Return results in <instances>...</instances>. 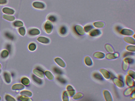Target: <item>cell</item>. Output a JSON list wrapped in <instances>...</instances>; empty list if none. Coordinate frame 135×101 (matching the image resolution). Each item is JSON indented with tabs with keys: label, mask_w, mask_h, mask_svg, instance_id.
<instances>
[{
	"label": "cell",
	"mask_w": 135,
	"mask_h": 101,
	"mask_svg": "<svg viewBox=\"0 0 135 101\" xmlns=\"http://www.w3.org/2000/svg\"><path fill=\"white\" fill-rule=\"evenodd\" d=\"M43 28L46 32L48 34H50L52 32L53 26L52 23L48 20L44 23Z\"/></svg>",
	"instance_id": "1"
},
{
	"label": "cell",
	"mask_w": 135,
	"mask_h": 101,
	"mask_svg": "<svg viewBox=\"0 0 135 101\" xmlns=\"http://www.w3.org/2000/svg\"><path fill=\"white\" fill-rule=\"evenodd\" d=\"M32 6L34 8L39 9H43L46 7L45 4L43 2L40 1H35L32 4Z\"/></svg>",
	"instance_id": "2"
},
{
	"label": "cell",
	"mask_w": 135,
	"mask_h": 101,
	"mask_svg": "<svg viewBox=\"0 0 135 101\" xmlns=\"http://www.w3.org/2000/svg\"><path fill=\"white\" fill-rule=\"evenodd\" d=\"M68 28L65 25H62L59 28V34L62 36L66 35L68 32Z\"/></svg>",
	"instance_id": "3"
},
{
	"label": "cell",
	"mask_w": 135,
	"mask_h": 101,
	"mask_svg": "<svg viewBox=\"0 0 135 101\" xmlns=\"http://www.w3.org/2000/svg\"><path fill=\"white\" fill-rule=\"evenodd\" d=\"M29 34L33 37H35L39 35L40 33V31L38 29L34 28H31L28 32Z\"/></svg>",
	"instance_id": "4"
},
{
	"label": "cell",
	"mask_w": 135,
	"mask_h": 101,
	"mask_svg": "<svg viewBox=\"0 0 135 101\" xmlns=\"http://www.w3.org/2000/svg\"><path fill=\"white\" fill-rule=\"evenodd\" d=\"M113 81L115 85L117 87L120 88L124 87V84L123 82L119 78H114L113 79Z\"/></svg>",
	"instance_id": "5"
},
{
	"label": "cell",
	"mask_w": 135,
	"mask_h": 101,
	"mask_svg": "<svg viewBox=\"0 0 135 101\" xmlns=\"http://www.w3.org/2000/svg\"><path fill=\"white\" fill-rule=\"evenodd\" d=\"M74 29L76 33L79 35H82L85 34L83 28L80 25L75 26L74 27Z\"/></svg>",
	"instance_id": "6"
},
{
	"label": "cell",
	"mask_w": 135,
	"mask_h": 101,
	"mask_svg": "<svg viewBox=\"0 0 135 101\" xmlns=\"http://www.w3.org/2000/svg\"><path fill=\"white\" fill-rule=\"evenodd\" d=\"M37 40L39 42L45 44H48L50 42V40L49 38L43 36L38 37Z\"/></svg>",
	"instance_id": "7"
},
{
	"label": "cell",
	"mask_w": 135,
	"mask_h": 101,
	"mask_svg": "<svg viewBox=\"0 0 135 101\" xmlns=\"http://www.w3.org/2000/svg\"><path fill=\"white\" fill-rule=\"evenodd\" d=\"M103 94L104 96L106 101H113L112 95L109 91L107 90L104 91Z\"/></svg>",
	"instance_id": "8"
},
{
	"label": "cell",
	"mask_w": 135,
	"mask_h": 101,
	"mask_svg": "<svg viewBox=\"0 0 135 101\" xmlns=\"http://www.w3.org/2000/svg\"><path fill=\"white\" fill-rule=\"evenodd\" d=\"M119 56V54L118 53H110L105 55L106 58L108 60H112L117 59Z\"/></svg>",
	"instance_id": "9"
},
{
	"label": "cell",
	"mask_w": 135,
	"mask_h": 101,
	"mask_svg": "<svg viewBox=\"0 0 135 101\" xmlns=\"http://www.w3.org/2000/svg\"><path fill=\"white\" fill-rule=\"evenodd\" d=\"M126 85L129 87L134 86L135 82L133 79L129 75H127L126 77Z\"/></svg>",
	"instance_id": "10"
},
{
	"label": "cell",
	"mask_w": 135,
	"mask_h": 101,
	"mask_svg": "<svg viewBox=\"0 0 135 101\" xmlns=\"http://www.w3.org/2000/svg\"><path fill=\"white\" fill-rule=\"evenodd\" d=\"M101 74L105 78L109 79L110 78V73L109 71L104 69H101L100 70Z\"/></svg>",
	"instance_id": "11"
},
{
	"label": "cell",
	"mask_w": 135,
	"mask_h": 101,
	"mask_svg": "<svg viewBox=\"0 0 135 101\" xmlns=\"http://www.w3.org/2000/svg\"><path fill=\"white\" fill-rule=\"evenodd\" d=\"M135 90V87L134 86L129 87L124 90L123 92L124 95L126 96L130 95Z\"/></svg>",
	"instance_id": "12"
},
{
	"label": "cell",
	"mask_w": 135,
	"mask_h": 101,
	"mask_svg": "<svg viewBox=\"0 0 135 101\" xmlns=\"http://www.w3.org/2000/svg\"><path fill=\"white\" fill-rule=\"evenodd\" d=\"M93 56L96 58L101 59L104 58L105 57V55L102 52H97L94 53Z\"/></svg>",
	"instance_id": "13"
},
{
	"label": "cell",
	"mask_w": 135,
	"mask_h": 101,
	"mask_svg": "<svg viewBox=\"0 0 135 101\" xmlns=\"http://www.w3.org/2000/svg\"><path fill=\"white\" fill-rule=\"evenodd\" d=\"M84 62L87 66H92L93 62L92 60L90 57L87 56L85 57L84 59Z\"/></svg>",
	"instance_id": "14"
},
{
	"label": "cell",
	"mask_w": 135,
	"mask_h": 101,
	"mask_svg": "<svg viewBox=\"0 0 135 101\" xmlns=\"http://www.w3.org/2000/svg\"><path fill=\"white\" fill-rule=\"evenodd\" d=\"M122 34L126 36H131L133 34V31L130 29H124L121 32Z\"/></svg>",
	"instance_id": "15"
},
{
	"label": "cell",
	"mask_w": 135,
	"mask_h": 101,
	"mask_svg": "<svg viewBox=\"0 0 135 101\" xmlns=\"http://www.w3.org/2000/svg\"><path fill=\"white\" fill-rule=\"evenodd\" d=\"M101 31L98 29H94L91 31L90 32V35L92 37H96L101 35Z\"/></svg>",
	"instance_id": "16"
},
{
	"label": "cell",
	"mask_w": 135,
	"mask_h": 101,
	"mask_svg": "<svg viewBox=\"0 0 135 101\" xmlns=\"http://www.w3.org/2000/svg\"><path fill=\"white\" fill-rule=\"evenodd\" d=\"M93 78L96 80L100 81L103 80V78L102 75L97 72L94 73L93 74Z\"/></svg>",
	"instance_id": "17"
},
{
	"label": "cell",
	"mask_w": 135,
	"mask_h": 101,
	"mask_svg": "<svg viewBox=\"0 0 135 101\" xmlns=\"http://www.w3.org/2000/svg\"><path fill=\"white\" fill-rule=\"evenodd\" d=\"M124 41L128 44L135 45V40L133 38L129 37H124Z\"/></svg>",
	"instance_id": "18"
},
{
	"label": "cell",
	"mask_w": 135,
	"mask_h": 101,
	"mask_svg": "<svg viewBox=\"0 0 135 101\" xmlns=\"http://www.w3.org/2000/svg\"><path fill=\"white\" fill-rule=\"evenodd\" d=\"M48 21H50L52 23H54L57 21V18L56 16L53 15V14H51L48 16Z\"/></svg>",
	"instance_id": "19"
},
{
	"label": "cell",
	"mask_w": 135,
	"mask_h": 101,
	"mask_svg": "<svg viewBox=\"0 0 135 101\" xmlns=\"http://www.w3.org/2000/svg\"><path fill=\"white\" fill-rule=\"evenodd\" d=\"M105 48L106 51L110 53H113L114 52V50L111 46L108 44H106L105 45Z\"/></svg>",
	"instance_id": "20"
},
{
	"label": "cell",
	"mask_w": 135,
	"mask_h": 101,
	"mask_svg": "<svg viewBox=\"0 0 135 101\" xmlns=\"http://www.w3.org/2000/svg\"><path fill=\"white\" fill-rule=\"evenodd\" d=\"M94 25L96 28H102L104 26L105 24L102 22L99 21L95 23H94Z\"/></svg>",
	"instance_id": "21"
},
{
	"label": "cell",
	"mask_w": 135,
	"mask_h": 101,
	"mask_svg": "<svg viewBox=\"0 0 135 101\" xmlns=\"http://www.w3.org/2000/svg\"><path fill=\"white\" fill-rule=\"evenodd\" d=\"M129 64L127 62L123 60L122 64V68L123 70L124 71H127L129 68Z\"/></svg>",
	"instance_id": "22"
},
{
	"label": "cell",
	"mask_w": 135,
	"mask_h": 101,
	"mask_svg": "<svg viewBox=\"0 0 135 101\" xmlns=\"http://www.w3.org/2000/svg\"><path fill=\"white\" fill-rule=\"evenodd\" d=\"M29 48L31 51H34L37 48V45L34 43H31L29 46Z\"/></svg>",
	"instance_id": "23"
},
{
	"label": "cell",
	"mask_w": 135,
	"mask_h": 101,
	"mask_svg": "<svg viewBox=\"0 0 135 101\" xmlns=\"http://www.w3.org/2000/svg\"><path fill=\"white\" fill-rule=\"evenodd\" d=\"M124 60L126 61L129 64H133L134 62L133 59L130 57H127L125 58Z\"/></svg>",
	"instance_id": "24"
},
{
	"label": "cell",
	"mask_w": 135,
	"mask_h": 101,
	"mask_svg": "<svg viewBox=\"0 0 135 101\" xmlns=\"http://www.w3.org/2000/svg\"><path fill=\"white\" fill-rule=\"evenodd\" d=\"M126 50L130 52H135V46L129 45L126 48Z\"/></svg>",
	"instance_id": "25"
},
{
	"label": "cell",
	"mask_w": 135,
	"mask_h": 101,
	"mask_svg": "<svg viewBox=\"0 0 135 101\" xmlns=\"http://www.w3.org/2000/svg\"><path fill=\"white\" fill-rule=\"evenodd\" d=\"M93 28V26L91 25H87L84 27V30L87 32H90Z\"/></svg>",
	"instance_id": "26"
},
{
	"label": "cell",
	"mask_w": 135,
	"mask_h": 101,
	"mask_svg": "<svg viewBox=\"0 0 135 101\" xmlns=\"http://www.w3.org/2000/svg\"><path fill=\"white\" fill-rule=\"evenodd\" d=\"M128 75L130 76L135 80V73L134 71L132 70H129L128 72Z\"/></svg>",
	"instance_id": "27"
},
{
	"label": "cell",
	"mask_w": 135,
	"mask_h": 101,
	"mask_svg": "<svg viewBox=\"0 0 135 101\" xmlns=\"http://www.w3.org/2000/svg\"><path fill=\"white\" fill-rule=\"evenodd\" d=\"M83 95L81 93H77L74 96V99H80L83 96Z\"/></svg>",
	"instance_id": "28"
},
{
	"label": "cell",
	"mask_w": 135,
	"mask_h": 101,
	"mask_svg": "<svg viewBox=\"0 0 135 101\" xmlns=\"http://www.w3.org/2000/svg\"><path fill=\"white\" fill-rule=\"evenodd\" d=\"M133 53L130 52H125L123 55V56L124 57H127V56L133 55Z\"/></svg>",
	"instance_id": "29"
},
{
	"label": "cell",
	"mask_w": 135,
	"mask_h": 101,
	"mask_svg": "<svg viewBox=\"0 0 135 101\" xmlns=\"http://www.w3.org/2000/svg\"><path fill=\"white\" fill-rule=\"evenodd\" d=\"M131 97L132 99H134L135 98V90H134L131 94Z\"/></svg>",
	"instance_id": "30"
},
{
	"label": "cell",
	"mask_w": 135,
	"mask_h": 101,
	"mask_svg": "<svg viewBox=\"0 0 135 101\" xmlns=\"http://www.w3.org/2000/svg\"><path fill=\"white\" fill-rule=\"evenodd\" d=\"M116 30L118 32H121V28L119 26H117L116 28Z\"/></svg>",
	"instance_id": "31"
},
{
	"label": "cell",
	"mask_w": 135,
	"mask_h": 101,
	"mask_svg": "<svg viewBox=\"0 0 135 101\" xmlns=\"http://www.w3.org/2000/svg\"><path fill=\"white\" fill-rule=\"evenodd\" d=\"M6 2V0H0V3H5Z\"/></svg>",
	"instance_id": "32"
},
{
	"label": "cell",
	"mask_w": 135,
	"mask_h": 101,
	"mask_svg": "<svg viewBox=\"0 0 135 101\" xmlns=\"http://www.w3.org/2000/svg\"><path fill=\"white\" fill-rule=\"evenodd\" d=\"M118 78L120 79V80H122L123 79V78L122 76L121 75H119L118 76Z\"/></svg>",
	"instance_id": "33"
}]
</instances>
